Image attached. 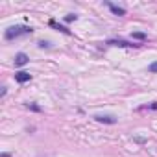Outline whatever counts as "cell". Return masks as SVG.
Instances as JSON below:
<instances>
[{"label": "cell", "mask_w": 157, "mask_h": 157, "mask_svg": "<svg viewBox=\"0 0 157 157\" xmlns=\"http://www.w3.org/2000/svg\"><path fill=\"white\" fill-rule=\"evenodd\" d=\"M32 32H33V30H32L30 26H11V28L6 30L4 37H6L8 41H11V39L21 37V35H28V33H32Z\"/></svg>", "instance_id": "cell-1"}, {"label": "cell", "mask_w": 157, "mask_h": 157, "mask_svg": "<svg viewBox=\"0 0 157 157\" xmlns=\"http://www.w3.org/2000/svg\"><path fill=\"white\" fill-rule=\"evenodd\" d=\"M107 44H111V46H140L137 43H128L122 39H111V41H107Z\"/></svg>", "instance_id": "cell-2"}, {"label": "cell", "mask_w": 157, "mask_h": 157, "mask_svg": "<svg viewBox=\"0 0 157 157\" xmlns=\"http://www.w3.org/2000/svg\"><path fill=\"white\" fill-rule=\"evenodd\" d=\"M94 120L96 122H104V124H115L117 118L111 117V115H94Z\"/></svg>", "instance_id": "cell-3"}, {"label": "cell", "mask_w": 157, "mask_h": 157, "mask_svg": "<svg viewBox=\"0 0 157 157\" xmlns=\"http://www.w3.org/2000/svg\"><path fill=\"white\" fill-rule=\"evenodd\" d=\"M30 80H32V74L30 72H17L15 74V82H19V83H26Z\"/></svg>", "instance_id": "cell-4"}, {"label": "cell", "mask_w": 157, "mask_h": 157, "mask_svg": "<svg viewBox=\"0 0 157 157\" xmlns=\"http://www.w3.org/2000/svg\"><path fill=\"white\" fill-rule=\"evenodd\" d=\"M105 6L113 11V15H118V17H122V15H126V10L124 8H118V6H115L113 2H105Z\"/></svg>", "instance_id": "cell-5"}, {"label": "cell", "mask_w": 157, "mask_h": 157, "mask_svg": "<svg viewBox=\"0 0 157 157\" xmlns=\"http://www.w3.org/2000/svg\"><path fill=\"white\" fill-rule=\"evenodd\" d=\"M28 63V56L24 54V52H19L17 56H15V65L17 67H22V65H26Z\"/></svg>", "instance_id": "cell-6"}, {"label": "cell", "mask_w": 157, "mask_h": 157, "mask_svg": "<svg viewBox=\"0 0 157 157\" xmlns=\"http://www.w3.org/2000/svg\"><path fill=\"white\" fill-rule=\"evenodd\" d=\"M48 24H50V26H54V28H57V30H59V32H63V33H67V35H68V33H70V30H67V28H65V26H59V24H57V22H54V21H50V22H48Z\"/></svg>", "instance_id": "cell-7"}, {"label": "cell", "mask_w": 157, "mask_h": 157, "mask_svg": "<svg viewBox=\"0 0 157 157\" xmlns=\"http://www.w3.org/2000/svg\"><path fill=\"white\" fill-rule=\"evenodd\" d=\"M133 37H135V39H140V41H144V39H146V35H144L142 32H135V33H133Z\"/></svg>", "instance_id": "cell-8"}, {"label": "cell", "mask_w": 157, "mask_h": 157, "mask_svg": "<svg viewBox=\"0 0 157 157\" xmlns=\"http://www.w3.org/2000/svg\"><path fill=\"white\" fill-rule=\"evenodd\" d=\"M148 70H150V72H153V74H157V61H153V63L148 67Z\"/></svg>", "instance_id": "cell-9"}, {"label": "cell", "mask_w": 157, "mask_h": 157, "mask_svg": "<svg viewBox=\"0 0 157 157\" xmlns=\"http://www.w3.org/2000/svg\"><path fill=\"white\" fill-rule=\"evenodd\" d=\"M76 19H78L76 15H67V17H65V21H67V22H72V21H76Z\"/></svg>", "instance_id": "cell-10"}, {"label": "cell", "mask_w": 157, "mask_h": 157, "mask_svg": "<svg viewBox=\"0 0 157 157\" xmlns=\"http://www.w3.org/2000/svg\"><path fill=\"white\" fill-rule=\"evenodd\" d=\"M39 46H41V48H48V46H50V43H46V41H41V43H39Z\"/></svg>", "instance_id": "cell-11"}, {"label": "cell", "mask_w": 157, "mask_h": 157, "mask_svg": "<svg viewBox=\"0 0 157 157\" xmlns=\"http://www.w3.org/2000/svg\"><path fill=\"white\" fill-rule=\"evenodd\" d=\"M0 157H11L10 153H2V155H0Z\"/></svg>", "instance_id": "cell-12"}]
</instances>
